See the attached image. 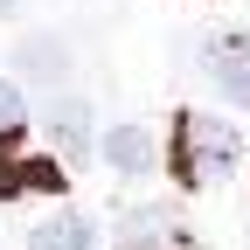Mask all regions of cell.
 <instances>
[{
    "label": "cell",
    "instance_id": "6",
    "mask_svg": "<svg viewBox=\"0 0 250 250\" xmlns=\"http://www.w3.org/2000/svg\"><path fill=\"white\" fill-rule=\"evenodd\" d=\"M42 132H49V139L77 160V153L90 146V111H83L77 98H56V104H42Z\"/></svg>",
    "mask_w": 250,
    "mask_h": 250
},
{
    "label": "cell",
    "instance_id": "1",
    "mask_svg": "<svg viewBox=\"0 0 250 250\" xmlns=\"http://www.w3.org/2000/svg\"><path fill=\"white\" fill-rule=\"evenodd\" d=\"M236 153H243V139L229 132L223 118H208V111H181V118H174V181H181V188L229 181Z\"/></svg>",
    "mask_w": 250,
    "mask_h": 250
},
{
    "label": "cell",
    "instance_id": "5",
    "mask_svg": "<svg viewBox=\"0 0 250 250\" xmlns=\"http://www.w3.org/2000/svg\"><path fill=\"white\" fill-rule=\"evenodd\" d=\"M28 250H98V229H90L77 208H62V215H49V223L28 229Z\"/></svg>",
    "mask_w": 250,
    "mask_h": 250
},
{
    "label": "cell",
    "instance_id": "2",
    "mask_svg": "<svg viewBox=\"0 0 250 250\" xmlns=\"http://www.w3.org/2000/svg\"><path fill=\"white\" fill-rule=\"evenodd\" d=\"M202 62H208V83L223 90L236 111H250V42L243 35H215Z\"/></svg>",
    "mask_w": 250,
    "mask_h": 250
},
{
    "label": "cell",
    "instance_id": "4",
    "mask_svg": "<svg viewBox=\"0 0 250 250\" xmlns=\"http://www.w3.org/2000/svg\"><path fill=\"white\" fill-rule=\"evenodd\" d=\"M14 70L35 77V83H62V77H70V49H62L56 35H28V42L14 49Z\"/></svg>",
    "mask_w": 250,
    "mask_h": 250
},
{
    "label": "cell",
    "instance_id": "8",
    "mask_svg": "<svg viewBox=\"0 0 250 250\" xmlns=\"http://www.w3.org/2000/svg\"><path fill=\"white\" fill-rule=\"evenodd\" d=\"M21 125H28V111H21V90H14V83H0V153L21 139Z\"/></svg>",
    "mask_w": 250,
    "mask_h": 250
},
{
    "label": "cell",
    "instance_id": "7",
    "mask_svg": "<svg viewBox=\"0 0 250 250\" xmlns=\"http://www.w3.org/2000/svg\"><path fill=\"white\" fill-rule=\"evenodd\" d=\"M104 160L118 174H153V132L146 125H111L104 132Z\"/></svg>",
    "mask_w": 250,
    "mask_h": 250
},
{
    "label": "cell",
    "instance_id": "3",
    "mask_svg": "<svg viewBox=\"0 0 250 250\" xmlns=\"http://www.w3.org/2000/svg\"><path fill=\"white\" fill-rule=\"evenodd\" d=\"M56 188H62L56 160H0V202H14V195H56Z\"/></svg>",
    "mask_w": 250,
    "mask_h": 250
}]
</instances>
